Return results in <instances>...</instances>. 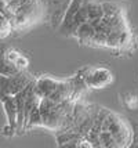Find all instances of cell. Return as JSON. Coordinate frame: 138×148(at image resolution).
Returning a JSON list of instances; mask_svg holds the SVG:
<instances>
[{
	"label": "cell",
	"instance_id": "obj_1",
	"mask_svg": "<svg viewBox=\"0 0 138 148\" xmlns=\"http://www.w3.org/2000/svg\"><path fill=\"white\" fill-rule=\"evenodd\" d=\"M101 130L109 132L112 137L115 138L118 147H126L131 141V132L128 129L127 123L116 114H112V112L106 114L105 118H104Z\"/></svg>",
	"mask_w": 138,
	"mask_h": 148
},
{
	"label": "cell",
	"instance_id": "obj_2",
	"mask_svg": "<svg viewBox=\"0 0 138 148\" xmlns=\"http://www.w3.org/2000/svg\"><path fill=\"white\" fill-rule=\"evenodd\" d=\"M112 82V72L106 68H97L87 72L84 77V84L92 89H102Z\"/></svg>",
	"mask_w": 138,
	"mask_h": 148
},
{
	"label": "cell",
	"instance_id": "obj_3",
	"mask_svg": "<svg viewBox=\"0 0 138 148\" xmlns=\"http://www.w3.org/2000/svg\"><path fill=\"white\" fill-rule=\"evenodd\" d=\"M0 101L3 103L4 105V111H6V115H7V126L11 127V129L15 132L17 129V104H15V98L14 96H4L0 98Z\"/></svg>",
	"mask_w": 138,
	"mask_h": 148
},
{
	"label": "cell",
	"instance_id": "obj_4",
	"mask_svg": "<svg viewBox=\"0 0 138 148\" xmlns=\"http://www.w3.org/2000/svg\"><path fill=\"white\" fill-rule=\"evenodd\" d=\"M59 84V80L51 79V77H40L35 82V91L37 93L40 98L48 97Z\"/></svg>",
	"mask_w": 138,
	"mask_h": 148
},
{
	"label": "cell",
	"instance_id": "obj_5",
	"mask_svg": "<svg viewBox=\"0 0 138 148\" xmlns=\"http://www.w3.org/2000/svg\"><path fill=\"white\" fill-rule=\"evenodd\" d=\"M18 71L14 64L11 62H8L6 58L3 57V53H0V75H3V76H13L15 73H18Z\"/></svg>",
	"mask_w": 138,
	"mask_h": 148
},
{
	"label": "cell",
	"instance_id": "obj_6",
	"mask_svg": "<svg viewBox=\"0 0 138 148\" xmlns=\"http://www.w3.org/2000/svg\"><path fill=\"white\" fill-rule=\"evenodd\" d=\"M97 147H118V144L115 141V138L112 134L106 130H101L98 134V141H97Z\"/></svg>",
	"mask_w": 138,
	"mask_h": 148
},
{
	"label": "cell",
	"instance_id": "obj_7",
	"mask_svg": "<svg viewBox=\"0 0 138 148\" xmlns=\"http://www.w3.org/2000/svg\"><path fill=\"white\" fill-rule=\"evenodd\" d=\"M28 65H29V60H28L25 56H22V54H20L18 57L15 58V61H14V66H15L18 71H24V69H27Z\"/></svg>",
	"mask_w": 138,
	"mask_h": 148
},
{
	"label": "cell",
	"instance_id": "obj_8",
	"mask_svg": "<svg viewBox=\"0 0 138 148\" xmlns=\"http://www.w3.org/2000/svg\"><path fill=\"white\" fill-rule=\"evenodd\" d=\"M20 56V53L15 51L14 49H7L6 51L3 53V57L6 58L8 62H11V64H14V61H15V58Z\"/></svg>",
	"mask_w": 138,
	"mask_h": 148
},
{
	"label": "cell",
	"instance_id": "obj_9",
	"mask_svg": "<svg viewBox=\"0 0 138 148\" xmlns=\"http://www.w3.org/2000/svg\"><path fill=\"white\" fill-rule=\"evenodd\" d=\"M7 1H8V0H7Z\"/></svg>",
	"mask_w": 138,
	"mask_h": 148
}]
</instances>
